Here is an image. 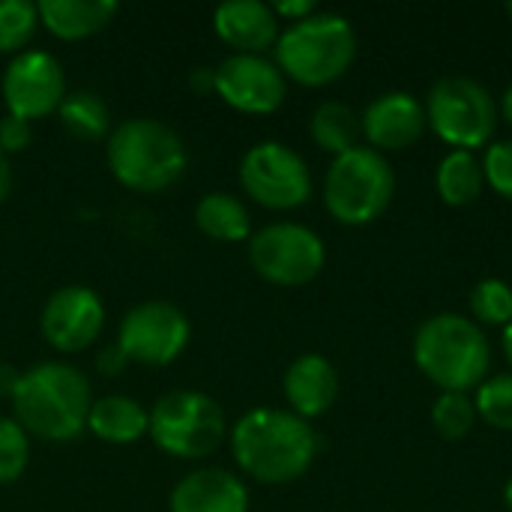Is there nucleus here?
Wrapping results in <instances>:
<instances>
[{"mask_svg": "<svg viewBox=\"0 0 512 512\" xmlns=\"http://www.w3.org/2000/svg\"><path fill=\"white\" fill-rule=\"evenodd\" d=\"M231 453L243 474L264 486L300 480L318 453V438L309 420L294 411L252 408L231 429Z\"/></svg>", "mask_w": 512, "mask_h": 512, "instance_id": "f257e3e1", "label": "nucleus"}, {"mask_svg": "<svg viewBox=\"0 0 512 512\" xmlns=\"http://www.w3.org/2000/svg\"><path fill=\"white\" fill-rule=\"evenodd\" d=\"M93 405L90 381L81 369L69 363H36L21 372L12 396L15 423L39 441H72L87 429V414Z\"/></svg>", "mask_w": 512, "mask_h": 512, "instance_id": "f03ea898", "label": "nucleus"}, {"mask_svg": "<svg viewBox=\"0 0 512 512\" xmlns=\"http://www.w3.org/2000/svg\"><path fill=\"white\" fill-rule=\"evenodd\" d=\"M414 363L441 387V393H468L489 378L492 348L474 321L441 312L420 324L414 336Z\"/></svg>", "mask_w": 512, "mask_h": 512, "instance_id": "7ed1b4c3", "label": "nucleus"}, {"mask_svg": "<svg viewBox=\"0 0 512 512\" xmlns=\"http://www.w3.org/2000/svg\"><path fill=\"white\" fill-rule=\"evenodd\" d=\"M108 168L132 192H162L174 186L189 153L183 138L162 120L132 117L108 132Z\"/></svg>", "mask_w": 512, "mask_h": 512, "instance_id": "20e7f679", "label": "nucleus"}, {"mask_svg": "<svg viewBox=\"0 0 512 512\" xmlns=\"http://www.w3.org/2000/svg\"><path fill=\"white\" fill-rule=\"evenodd\" d=\"M357 57V33L348 18L336 12H315L288 24L276 39V66L285 78L303 87H324L339 81Z\"/></svg>", "mask_w": 512, "mask_h": 512, "instance_id": "39448f33", "label": "nucleus"}, {"mask_svg": "<svg viewBox=\"0 0 512 512\" xmlns=\"http://www.w3.org/2000/svg\"><path fill=\"white\" fill-rule=\"evenodd\" d=\"M396 174L384 153L354 147L333 159L324 177V204L342 225H369L393 201Z\"/></svg>", "mask_w": 512, "mask_h": 512, "instance_id": "423d86ee", "label": "nucleus"}, {"mask_svg": "<svg viewBox=\"0 0 512 512\" xmlns=\"http://www.w3.org/2000/svg\"><path fill=\"white\" fill-rule=\"evenodd\" d=\"M147 435L174 459H207L225 441L228 426L216 399L195 390H174L153 405Z\"/></svg>", "mask_w": 512, "mask_h": 512, "instance_id": "0eeeda50", "label": "nucleus"}, {"mask_svg": "<svg viewBox=\"0 0 512 512\" xmlns=\"http://www.w3.org/2000/svg\"><path fill=\"white\" fill-rule=\"evenodd\" d=\"M426 123L453 150H477L492 141L498 126V105L492 93L465 75H447L435 81L426 96Z\"/></svg>", "mask_w": 512, "mask_h": 512, "instance_id": "6e6552de", "label": "nucleus"}, {"mask_svg": "<svg viewBox=\"0 0 512 512\" xmlns=\"http://www.w3.org/2000/svg\"><path fill=\"white\" fill-rule=\"evenodd\" d=\"M249 261L255 273L282 288L309 285L327 261L324 240L297 222H273L252 234Z\"/></svg>", "mask_w": 512, "mask_h": 512, "instance_id": "1a4fd4ad", "label": "nucleus"}, {"mask_svg": "<svg viewBox=\"0 0 512 512\" xmlns=\"http://www.w3.org/2000/svg\"><path fill=\"white\" fill-rule=\"evenodd\" d=\"M240 186L267 210H297L312 198L306 159L282 141H261L243 153Z\"/></svg>", "mask_w": 512, "mask_h": 512, "instance_id": "9d476101", "label": "nucleus"}, {"mask_svg": "<svg viewBox=\"0 0 512 512\" xmlns=\"http://www.w3.org/2000/svg\"><path fill=\"white\" fill-rule=\"evenodd\" d=\"M192 327L180 306L168 300H147L132 306L117 333V345L129 363L171 366L189 345Z\"/></svg>", "mask_w": 512, "mask_h": 512, "instance_id": "9b49d317", "label": "nucleus"}, {"mask_svg": "<svg viewBox=\"0 0 512 512\" xmlns=\"http://www.w3.org/2000/svg\"><path fill=\"white\" fill-rule=\"evenodd\" d=\"M66 93V72L48 51L24 48L3 72V102L12 117L27 123L57 111Z\"/></svg>", "mask_w": 512, "mask_h": 512, "instance_id": "f8f14e48", "label": "nucleus"}, {"mask_svg": "<svg viewBox=\"0 0 512 512\" xmlns=\"http://www.w3.org/2000/svg\"><path fill=\"white\" fill-rule=\"evenodd\" d=\"M105 324V306L87 285L57 288L39 315L42 339L60 354H78L90 348Z\"/></svg>", "mask_w": 512, "mask_h": 512, "instance_id": "ddd939ff", "label": "nucleus"}, {"mask_svg": "<svg viewBox=\"0 0 512 512\" xmlns=\"http://www.w3.org/2000/svg\"><path fill=\"white\" fill-rule=\"evenodd\" d=\"M216 93L243 114H273L285 102L288 84L264 54H231L216 66Z\"/></svg>", "mask_w": 512, "mask_h": 512, "instance_id": "4468645a", "label": "nucleus"}, {"mask_svg": "<svg viewBox=\"0 0 512 512\" xmlns=\"http://www.w3.org/2000/svg\"><path fill=\"white\" fill-rule=\"evenodd\" d=\"M363 120V138L372 144V150H405L420 141L426 132V108L417 96L405 90L381 93L369 102V108L360 114Z\"/></svg>", "mask_w": 512, "mask_h": 512, "instance_id": "2eb2a0df", "label": "nucleus"}, {"mask_svg": "<svg viewBox=\"0 0 512 512\" xmlns=\"http://www.w3.org/2000/svg\"><path fill=\"white\" fill-rule=\"evenodd\" d=\"M213 30L234 54H264L279 39V18L261 0H228L213 12Z\"/></svg>", "mask_w": 512, "mask_h": 512, "instance_id": "dca6fc26", "label": "nucleus"}, {"mask_svg": "<svg viewBox=\"0 0 512 512\" xmlns=\"http://www.w3.org/2000/svg\"><path fill=\"white\" fill-rule=\"evenodd\" d=\"M171 512H249V492L225 468H198L171 489Z\"/></svg>", "mask_w": 512, "mask_h": 512, "instance_id": "f3484780", "label": "nucleus"}, {"mask_svg": "<svg viewBox=\"0 0 512 512\" xmlns=\"http://www.w3.org/2000/svg\"><path fill=\"white\" fill-rule=\"evenodd\" d=\"M339 396V372L321 354L297 357L285 372V399L291 411L303 420L321 417L333 408Z\"/></svg>", "mask_w": 512, "mask_h": 512, "instance_id": "a211bd4d", "label": "nucleus"}, {"mask_svg": "<svg viewBox=\"0 0 512 512\" xmlns=\"http://www.w3.org/2000/svg\"><path fill=\"white\" fill-rule=\"evenodd\" d=\"M36 6L39 24L66 42H78L99 33L117 15V3L111 0H42Z\"/></svg>", "mask_w": 512, "mask_h": 512, "instance_id": "6ab92c4d", "label": "nucleus"}, {"mask_svg": "<svg viewBox=\"0 0 512 512\" xmlns=\"http://www.w3.org/2000/svg\"><path fill=\"white\" fill-rule=\"evenodd\" d=\"M87 429L105 444H135L150 432V411L129 396H102L90 405Z\"/></svg>", "mask_w": 512, "mask_h": 512, "instance_id": "aec40b11", "label": "nucleus"}, {"mask_svg": "<svg viewBox=\"0 0 512 512\" xmlns=\"http://www.w3.org/2000/svg\"><path fill=\"white\" fill-rule=\"evenodd\" d=\"M195 225L201 234L219 243H240L252 234V219L246 204L228 192H210L195 207Z\"/></svg>", "mask_w": 512, "mask_h": 512, "instance_id": "412c9836", "label": "nucleus"}, {"mask_svg": "<svg viewBox=\"0 0 512 512\" xmlns=\"http://www.w3.org/2000/svg\"><path fill=\"white\" fill-rule=\"evenodd\" d=\"M309 132H312V141L321 150L333 153V159H336V156L360 147L363 120L351 105L333 99V102H324V105L315 108V114L309 120Z\"/></svg>", "mask_w": 512, "mask_h": 512, "instance_id": "4be33fe9", "label": "nucleus"}, {"mask_svg": "<svg viewBox=\"0 0 512 512\" xmlns=\"http://www.w3.org/2000/svg\"><path fill=\"white\" fill-rule=\"evenodd\" d=\"M435 186L444 204L450 207H468L474 204L483 189H486V177H483V162L468 153V150H453L441 159L438 174H435Z\"/></svg>", "mask_w": 512, "mask_h": 512, "instance_id": "5701e85b", "label": "nucleus"}, {"mask_svg": "<svg viewBox=\"0 0 512 512\" xmlns=\"http://www.w3.org/2000/svg\"><path fill=\"white\" fill-rule=\"evenodd\" d=\"M57 114H60L63 129L72 138H78V141H99L111 129L108 105L93 90H72V93H66L60 108H57Z\"/></svg>", "mask_w": 512, "mask_h": 512, "instance_id": "b1692460", "label": "nucleus"}, {"mask_svg": "<svg viewBox=\"0 0 512 512\" xmlns=\"http://www.w3.org/2000/svg\"><path fill=\"white\" fill-rule=\"evenodd\" d=\"M39 27V6L30 0H0V54H21Z\"/></svg>", "mask_w": 512, "mask_h": 512, "instance_id": "393cba45", "label": "nucleus"}, {"mask_svg": "<svg viewBox=\"0 0 512 512\" xmlns=\"http://www.w3.org/2000/svg\"><path fill=\"white\" fill-rule=\"evenodd\" d=\"M477 420V405L468 393H441L432 408V426L444 441L468 438Z\"/></svg>", "mask_w": 512, "mask_h": 512, "instance_id": "a878e982", "label": "nucleus"}, {"mask_svg": "<svg viewBox=\"0 0 512 512\" xmlns=\"http://www.w3.org/2000/svg\"><path fill=\"white\" fill-rule=\"evenodd\" d=\"M477 417H483L492 429L512 432V372L486 378L477 387Z\"/></svg>", "mask_w": 512, "mask_h": 512, "instance_id": "bb28decb", "label": "nucleus"}, {"mask_svg": "<svg viewBox=\"0 0 512 512\" xmlns=\"http://www.w3.org/2000/svg\"><path fill=\"white\" fill-rule=\"evenodd\" d=\"M471 312L483 324L507 327L512 321V285L504 279H483L471 291Z\"/></svg>", "mask_w": 512, "mask_h": 512, "instance_id": "cd10ccee", "label": "nucleus"}, {"mask_svg": "<svg viewBox=\"0 0 512 512\" xmlns=\"http://www.w3.org/2000/svg\"><path fill=\"white\" fill-rule=\"evenodd\" d=\"M30 459V435L15 423V417H0V486L15 483Z\"/></svg>", "mask_w": 512, "mask_h": 512, "instance_id": "c85d7f7f", "label": "nucleus"}, {"mask_svg": "<svg viewBox=\"0 0 512 512\" xmlns=\"http://www.w3.org/2000/svg\"><path fill=\"white\" fill-rule=\"evenodd\" d=\"M483 177L492 186V192L512 201V138L510 141H498L486 150Z\"/></svg>", "mask_w": 512, "mask_h": 512, "instance_id": "c756f323", "label": "nucleus"}, {"mask_svg": "<svg viewBox=\"0 0 512 512\" xmlns=\"http://www.w3.org/2000/svg\"><path fill=\"white\" fill-rule=\"evenodd\" d=\"M30 144V123L21 120V117H0V150L9 156V153H18Z\"/></svg>", "mask_w": 512, "mask_h": 512, "instance_id": "7c9ffc66", "label": "nucleus"}, {"mask_svg": "<svg viewBox=\"0 0 512 512\" xmlns=\"http://www.w3.org/2000/svg\"><path fill=\"white\" fill-rule=\"evenodd\" d=\"M273 12H276V18H288L294 24V21H303V18L315 15L318 6H315V0H279L273 6Z\"/></svg>", "mask_w": 512, "mask_h": 512, "instance_id": "2f4dec72", "label": "nucleus"}, {"mask_svg": "<svg viewBox=\"0 0 512 512\" xmlns=\"http://www.w3.org/2000/svg\"><path fill=\"white\" fill-rule=\"evenodd\" d=\"M126 354L120 351V345L114 342V345H108L102 354H99V360H96V369L102 372V375H117V372H123L126 369Z\"/></svg>", "mask_w": 512, "mask_h": 512, "instance_id": "473e14b6", "label": "nucleus"}, {"mask_svg": "<svg viewBox=\"0 0 512 512\" xmlns=\"http://www.w3.org/2000/svg\"><path fill=\"white\" fill-rule=\"evenodd\" d=\"M18 381H21V372L15 366H9V363H0V399H9L12 402Z\"/></svg>", "mask_w": 512, "mask_h": 512, "instance_id": "72a5a7b5", "label": "nucleus"}, {"mask_svg": "<svg viewBox=\"0 0 512 512\" xmlns=\"http://www.w3.org/2000/svg\"><path fill=\"white\" fill-rule=\"evenodd\" d=\"M189 84H192L198 93H216V69H207V66L195 69V72L189 75Z\"/></svg>", "mask_w": 512, "mask_h": 512, "instance_id": "f704fd0d", "label": "nucleus"}, {"mask_svg": "<svg viewBox=\"0 0 512 512\" xmlns=\"http://www.w3.org/2000/svg\"><path fill=\"white\" fill-rule=\"evenodd\" d=\"M12 192V168H9V156L0 150V204L9 198Z\"/></svg>", "mask_w": 512, "mask_h": 512, "instance_id": "c9c22d12", "label": "nucleus"}, {"mask_svg": "<svg viewBox=\"0 0 512 512\" xmlns=\"http://www.w3.org/2000/svg\"><path fill=\"white\" fill-rule=\"evenodd\" d=\"M501 114H504V120L512 126V84L504 90V96H501Z\"/></svg>", "mask_w": 512, "mask_h": 512, "instance_id": "e433bc0d", "label": "nucleus"}, {"mask_svg": "<svg viewBox=\"0 0 512 512\" xmlns=\"http://www.w3.org/2000/svg\"><path fill=\"white\" fill-rule=\"evenodd\" d=\"M504 354H507V360H510L512 366V321L504 327Z\"/></svg>", "mask_w": 512, "mask_h": 512, "instance_id": "4c0bfd02", "label": "nucleus"}, {"mask_svg": "<svg viewBox=\"0 0 512 512\" xmlns=\"http://www.w3.org/2000/svg\"><path fill=\"white\" fill-rule=\"evenodd\" d=\"M504 504H507V510L512 512V477L510 483H507V489H504Z\"/></svg>", "mask_w": 512, "mask_h": 512, "instance_id": "58836bf2", "label": "nucleus"}, {"mask_svg": "<svg viewBox=\"0 0 512 512\" xmlns=\"http://www.w3.org/2000/svg\"><path fill=\"white\" fill-rule=\"evenodd\" d=\"M507 15H510V21H512V3H507Z\"/></svg>", "mask_w": 512, "mask_h": 512, "instance_id": "ea45409f", "label": "nucleus"}]
</instances>
